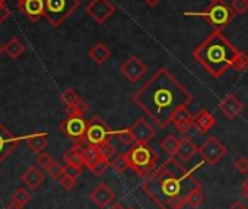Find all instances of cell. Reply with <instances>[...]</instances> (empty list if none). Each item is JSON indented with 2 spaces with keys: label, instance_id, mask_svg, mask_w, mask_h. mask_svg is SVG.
Here are the masks:
<instances>
[{
  "label": "cell",
  "instance_id": "cell-1",
  "mask_svg": "<svg viewBox=\"0 0 248 209\" xmlns=\"http://www.w3.org/2000/svg\"><path fill=\"white\" fill-rule=\"evenodd\" d=\"M133 103L160 129H167L181 107H189L193 94L168 71L160 67L133 94Z\"/></svg>",
  "mask_w": 248,
  "mask_h": 209
},
{
  "label": "cell",
  "instance_id": "cell-2",
  "mask_svg": "<svg viewBox=\"0 0 248 209\" xmlns=\"http://www.w3.org/2000/svg\"><path fill=\"white\" fill-rule=\"evenodd\" d=\"M180 160L170 157L160 167L155 168L143 181L142 190L159 209H181L187 205L189 194L200 183Z\"/></svg>",
  "mask_w": 248,
  "mask_h": 209
},
{
  "label": "cell",
  "instance_id": "cell-3",
  "mask_svg": "<svg viewBox=\"0 0 248 209\" xmlns=\"http://www.w3.org/2000/svg\"><path fill=\"white\" fill-rule=\"evenodd\" d=\"M238 51L222 31L215 30L193 50L191 56L209 75L218 79L232 66Z\"/></svg>",
  "mask_w": 248,
  "mask_h": 209
},
{
  "label": "cell",
  "instance_id": "cell-4",
  "mask_svg": "<svg viewBox=\"0 0 248 209\" xmlns=\"http://www.w3.org/2000/svg\"><path fill=\"white\" fill-rule=\"evenodd\" d=\"M129 168L139 177H147L159 161L158 152L149 144H136L126 152Z\"/></svg>",
  "mask_w": 248,
  "mask_h": 209
},
{
  "label": "cell",
  "instance_id": "cell-5",
  "mask_svg": "<svg viewBox=\"0 0 248 209\" xmlns=\"http://www.w3.org/2000/svg\"><path fill=\"white\" fill-rule=\"evenodd\" d=\"M183 15L184 16H194V18H204L210 27H213L215 30H219V31L223 30L225 27H228L235 16L231 6L226 5L223 0H218V2L210 3V6L202 12L187 11Z\"/></svg>",
  "mask_w": 248,
  "mask_h": 209
},
{
  "label": "cell",
  "instance_id": "cell-6",
  "mask_svg": "<svg viewBox=\"0 0 248 209\" xmlns=\"http://www.w3.org/2000/svg\"><path fill=\"white\" fill-rule=\"evenodd\" d=\"M79 6V0H44V16L53 27H60Z\"/></svg>",
  "mask_w": 248,
  "mask_h": 209
},
{
  "label": "cell",
  "instance_id": "cell-7",
  "mask_svg": "<svg viewBox=\"0 0 248 209\" xmlns=\"http://www.w3.org/2000/svg\"><path fill=\"white\" fill-rule=\"evenodd\" d=\"M114 136V130L110 129L107 126V123L95 116L92 120H89L88 123V129H87V133H85V141L89 142L91 145H95V147H100L108 141H111V137Z\"/></svg>",
  "mask_w": 248,
  "mask_h": 209
},
{
  "label": "cell",
  "instance_id": "cell-8",
  "mask_svg": "<svg viewBox=\"0 0 248 209\" xmlns=\"http://www.w3.org/2000/svg\"><path fill=\"white\" fill-rule=\"evenodd\" d=\"M226 148L225 145L218 141V137L210 136L203 142V145L199 148V154L203 157V160L209 164V165H215L218 164L225 155H226Z\"/></svg>",
  "mask_w": 248,
  "mask_h": 209
},
{
  "label": "cell",
  "instance_id": "cell-9",
  "mask_svg": "<svg viewBox=\"0 0 248 209\" xmlns=\"http://www.w3.org/2000/svg\"><path fill=\"white\" fill-rule=\"evenodd\" d=\"M87 14L97 24L102 25L116 14V6L111 0H91L87 5Z\"/></svg>",
  "mask_w": 248,
  "mask_h": 209
},
{
  "label": "cell",
  "instance_id": "cell-10",
  "mask_svg": "<svg viewBox=\"0 0 248 209\" xmlns=\"http://www.w3.org/2000/svg\"><path fill=\"white\" fill-rule=\"evenodd\" d=\"M88 123L84 116H73V117H67L61 124H60V130L61 133H64L67 137H70L72 141L77 142L82 141L85 137L87 129H88Z\"/></svg>",
  "mask_w": 248,
  "mask_h": 209
},
{
  "label": "cell",
  "instance_id": "cell-11",
  "mask_svg": "<svg viewBox=\"0 0 248 209\" xmlns=\"http://www.w3.org/2000/svg\"><path fill=\"white\" fill-rule=\"evenodd\" d=\"M146 71H147V67H146V64L137 57V56H130L121 66H120V72H121V75L127 79V81H130V82H137V81H140L142 79V76L146 74Z\"/></svg>",
  "mask_w": 248,
  "mask_h": 209
},
{
  "label": "cell",
  "instance_id": "cell-12",
  "mask_svg": "<svg viewBox=\"0 0 248 209\" xmlns=\"http://www.w3.org/2000/svg\"><path fill=\"white\" fill-rule=\"evenodd\" d=\"M131 136H133V141L134 144H149L152 139L155 137V129L152 124L147 123L146 119L140 117L134 121V124L130 127Z\"/></svg>",
  "mask_w": 248,
  "mask_h": 209
},
{
  "label": "cell",
  "instance_id": "cell-13",
  "mask_svg": "<svg viewBox=\"0 0 248 209\" xmlns=\"http://www.w3.org/2000/svg\"><path fill=\"white\" fill-rule=\"evenodd\" d=\"M18 144L19 139L0 123V164L14 152Z\"/></svg>",
  "mask_w": 248,
  "mask_h": 209
},
{
  "label": "cell",
  "instance_id": "cell-14",
  "mask_svg": "<svg viewBox=\"0 0 248 209\" xmlns=\"http://www.w3.org/2000/svg\"><path fill=\"white\" fill-rule=\"evenodd\" d=\"M218 108L219 111L228 117L229 120H235L244 110V104L239 101V98L233 94H228L223 100L219 101L218 104Z\"/></svg>",
  "mask_w": 248,
  "mask_h": 209
},
{
  "label": "cell",
  "instance_id": "cell-15",
  "mask_svg": "<svg viewBox=\"0 0 248 209\" xmlns=\"http://www.w3.org/2000/svg\"><path fill=\"white\" fill-rule=\"evenodd\" d=\"M91 200L100 208V209H107L116 199V194L110 186L105 183H100L92 192H91Z\"/></svg>",
  "mask_w": 248,
  "mask_h": 209
},
{
  "label": "cell",
  "instance_id": "cell-16",
  "mask_svg": "<svg viewBox=\"0 0 248 209\" xmlns=\"http://www.w3.org/2000/svg\"><path fill=\"white\" fill-rule=\"evenodd\" d=\"M173 124L175 126V129L180 133H186V132H189L190 129L194 127V114L187 107H181L174 114Z\"/></svg>",
  "mask_w": 248,
  "mask_h": 209
},
{
  "label": "cell",
  "instance_id": "cell-17",
  "mask_svg": "<svg viewBox=\"0 0 248 209\" xmlns=\"http://www.w3.org/2000/svg\"><path fill=\"white\" fill-rule=\"evenodd\" d=\"M19 8L27 15V18L34 22L44 16V0H25L19 5Z\"/></svg>",
  "mask_w": 248,
  "mask_h": 209
},
{
  "label": "cell",
  "instance_id": "cell-18",
  "mask_svg": "<svg viewBox=\"0 0 248 209\" xmlns=\"http://www.w3.org/2000/svg\"><path fill=\"white\" fill-rule=\"evenodd\" d=\"M199 154V148L194 145V142L190 137H183L180 141L178 149H177V157L183 163H190L196 155Z\"/></svg>",
  "mask_w": 248,
  "mask_h": 209
},
{
  "label": "cell",
  "instance_id": "cell-19",
  "mask_svg": "<svg viewBox=\"0 0 248 209\" xmlns=\"http://www.w3.org/2000/svg\"><path fill=\"white\" fill-rule=\"evenodd\" d=\"M215 124H216L215 116H213L209 110H206V108L200 110V111L194 116V127H197L202 133H209V130H210Z\"/></svg>",
  "mask_w": 248,
  "mask_h": 209
},
{
  "label": "cell",
  "instance_id": "cell-20",
  "mask_svg": "<svg viewBox=\"0 0 248 209\" xmlns=\"http://www.w3.org/2000/svg\"><path fill=\"white\" fill-rule=\"evenodd\" d=\"M111 54H113L111 50L104 43H101V41L97 43V44H94L91 47V50H89V57L92 59V61L95 64H104L105 61L110 60Z\"/></svg>",
  "mask_w": 248,
  "mask_h": 209
},
{
  "label": "cell",
  "instance_id": "cell-21",
  "mask_svg": "<svg viewBox=\"0 0 248 209\" xmlns=\"http://www.w3.org/2000/svg\"><path fill=\"white\" fill-rule=\"evenodd\" d=\"M21 180H22V183L25 186H28L31 189H37V187H40L43 184L44 176H43V173L37 167L32 165V167L27 168V171L21 176Z\"/></svg>",
  "mask_w": 248,
  "mask_h": 209
},
{
  "label": "cell",
  "instance_id": "cell-22",
  "mask_svg": "<svg viewBox=\"0 0 248 209\" xmlns=\"http://www.w3.org/2000/svg\"><path fill=\"white\" fill-rule=\"evenodd\" d=\"M27 145L28 148L35 152V154H40L44 151V148L48 145V136L47 133H41V132H37L31 136L27 137Z\"/></svg>",
  "mask_w": 248,
  "mask_h": 209
},
{
  "label": "cell",
  "instance_id": "cell-23",
  "mask_svg": "<svg viewBox=\"0 0 248 209\" xmlns=\"http://www.w3.org/2000/svg\"><path fill=\"white\" fill-rule=\"evenodd\" d=\"M180 141H181V139H178L175 134L165 136L160 141V149L165 154H168L170 157H174V155H177V149H178Z\"/></svg>",
  "mask_w": 248,
  "mask_h": 209
},
{
  "label": "cell",
  "instance_id": "cell-24",
  "mask_svg": "<svg viewBox=\"0 0 248 209\" xmlns=\"http://www.w3.org/2000/svg\"><path fill=\"white\" fill-rule=\"evenodd\" d=\"M3 50H5V53L12 59V60H16L19 56H22L24 54V51H25V45L16 38V37H14V38H11L9 41H8V44L3 47Z\"/></svg>",
  "mask_w": 248,
  "mask_h": 209
},
{
  "label": "cell",
  "instance_id": "cell-25",
  "mask_svg": "<svg viewBox=\"0 0 248 209\" xmlns=\"http://www.w3.org/2000/svg\"><path fill=\"white\" fill-rule=\"evenodd\" d=\"M63 160L66 161V164H69V165H73V167H77V168H84V165H85V160H84V157H82V152L76 148V147H73V148H70L64 155H63Z\"/></svg>",
  "mask_w": 248,
  "mask_h": 209
},
{
  "label": "cell",
  "instance_id": "cell-26",
  "mask_svg": "<svg viewBox=\"0 0 248 209\" xmlns=\"http://www.w3.org/2000/svg\"><path fill=\"white\" fill-rule=\"evenodd\" d=\"M204 199H206L204 192H203L202 186H199V187H196V189L191 190V193L189 194L187 203H189L191 208H199V206H202V205L204 203Z\"/></svg>",
  "mask_w": 248,
  "mask_h": 209
},
{
  "label": "cell",
  "instance_id": "cell-27",
  "mask_svg": "<svg viewBox=\"0 0 248 209\" xmlns=\"http://www.w3.org/2000/svg\"><path fill=\"white\" fill-rule=\"evenodd\" d=\"M88 111V104L85 101L79 100L72 107H66V113L67 117H73V116H84Z\"/></svg>",
  "mask_w": 248,
  "mask_h": 209
},
{
  "label": "cell",
  "instance_id": "cell-28",
  "mask_svg": "<svg viewBox=\"0 0 248 209\" xmlns=\"http://www.w3.org/2000/svg\"><path fill=\"white\" fill-rule=\"evenodd\" d=\"M231 67L235 69L236 72L245 71V69L248 67V53H245V51H238V54H236V57H235V60H233V63H232Z\"/></svg>",
  "mask_w": 248,
  "mask_h": 209
},
{
  "label": "cell",
  "instance_id": "cell-29",
  "mask_svg": "<svg viewBox=\"0 0 248 209\" xmlns=\"http://www.w3.org/2000/svg\"><path fill=\"white\" fill-rule=\"evenodd\" d=\"M29 200H31V193H29L28 190H25L24 187H19V189H16V190L12 193V202L18 203V205H21V206L27 205Z\"/></svg>",
  "mask_w": 248,
  "mask_h": 209
},
{
  "label": "cell",
  "instance_id": "cell-30",
  "mask_svg": "<svg viewBox=\"0 0 248 209\" xmlns=\"http://www.w3.org/2000/svg\"><path fill=\"white\" fill-rule=\"evenodd\" d=\"M111 167H113L114 171H117V173H120V174L126 173V171L129 170L127 160H126V154H120V155L114 157V158L111 160Z\"/></svg>",
  "mask_w": 248,
  "mask_h": 209
},
{
  "label": "cell",
  "instance_id": "cell-31",
  "mask_svg": "<svg viewBox=\"0 0 248 209\" xmlns=\"http://www.w3.org/2000/svg\"><path fill=\"white\" fill-rule=\"evenodd\" d=\"M79 100H80V98H79V95H77V94H76V91H74V90H72V88H66V90L63 91V94H61V101L64 103V105H66V107H72V105H74Z\"/></svg>",
  "mask_w": 248,
  "mask_h": 209
},
{
  "label": "cell",
  "instance_id": "cell-32",
  "mask_svg": "<svg viewBox=\"0 0 248 209\" xmlns=\"http://www.w3.org/2000/svg\"><path fill=\"white\" fill-rule=\"evenodd\" d=\"M98 151H100V155H101L102 158H105V160H110V161H111V158L116 157V148L113 147L111 141H108V142L100 145V147H98Z\"/></svg>",
  "mask_w": 248,
  "mask_h": 209
},
{
  "label": "cell",
  "instance_id": "cell-33",
  "mask_svg": "<svg viewBox=\"0 0 248 209\" xmlns=\"http://www.w3.org/2000/svg\"><path fill=\"white\" fill-rule=\"evenodd\" d=\"M45 171L48 173V176H50L53 180H60V177L64 174V167L60 165L57 161H53L51 165H50Z\"/></svg>",
  "mask_w": 248,
  "mask_h": 209
},
{
  "label": "cell",
  "instance_id": "cell-34",
  "mask_svg": "<svg viewBox=\"0 0 248 209\" xmlns=\"http://www.w3.org/2000/svg\"><path fill=\"white\" fill-rule=\"evenodd\" d=\"M229 6L235 15H244L248 11V0H232Z\"/></svg>",
  "mask_w": 248,
  "mask_h": 209
},
{
  "label": "cell",
  "instance_id": "cell-35",
  "mask_svg": "<svg viewBox=\"0 0 248 209\" xmlns=\"http://www.w3.org/2000/svg\"><path fill=\"white\" fill-rule=\"evenodd\" d=\"M114 136H117L124 145H129V147H130L131 144H134L130 129H120V130H114Z\"/></svg>",
  "mask_w": 248,
  "mask_h": 209
},
{
  "label": "cell",
  "instance_id": "cell-36",
  "mask_svg": "<svg viewBox=\"0 0 248 209\" xmlns=\"http://www.w3.org/2000/svg\"><path fill=\"white\" fill-rule=\"evenodd\" d=\"M108 167H111V161L110 160H100L98 163H95L89 170L95 174V176H102L107 170H108Z\"/></svg>",
  "mask_w": 248,
  "mask_h": 209
},
{
  "label": "cell",
  "instance_id": "cell-37",
  "mask_svg": "<svg viewBox=\"0 0 248 209\" xmlns=\"http://www.w3.org/2000/svg\"><path fill=\"white\" fill-rule=\"evenodd\" d=\"M53 161H54V160H53L47 152H40V154L37 155V163H38L44 170H47V168L51 165Z\"/></svg>",
  "mask_w": 248,
  "mask_h": 209
},
{
  "label": "cell",
  "instance_id": "cell-38",
  "mask_svg": "<svg viewBox=\"0 0 248 209\" xmlns=\"http://www.w3.org/2000/svg\"><path fill=\"white\" fill-rule=\"evenodd\" d=\"M58 181H60V186L63 189H66V190H72L76 186V179H73V177H70L67 174H63Z\"/></svg>",
  "mask_w": 248,
  "mask_h": 209
},
{
  "label": "cell",
  "instance_id": "cell-39",
  "mask_svg": "<svg viewBox=\"0 0 248 209\" xmlns=\"http://www.w3.org/2000/svg\"><path fill=\"white\" fill-rule=\"evenodd\" d=\"M235 168L238 173L241 174H247L248 173V160L245 157H241L235 161Z\"/></svg>",
  "mask_w": 248,
  "mask_h": 209
},
{
  "label": "cell",
  "instance_id": "cell-40",
  "mask_svg": "<svg viewBox=\"0 0 248 209\" xmlns=\"http://www.w3.org/2000/svg\"><path fill=\"white\" fill-rule=\"evenodd\" d=\"M80 173H82V170L77 168V167H73V165H69V164L64 165V174H67V176H70L73 179H77L80 176Z\"/></svg>",
  "mask_w": 248,
  "mask_h": 209
},
{
  "label": "cell",
  "instance_id": "cell-41",
  "mask_svg": "<svg viewBox=\"0 0 248 209\" xmlns=\"http://www.w3.org/2000/svg\"><path fill=\"white\" fill-rule=\"evenodd\" d=\"M9 14H11V11H9L6 6H2V8H0V25H2V24L8 19Z\"/></svg>",
  "mask_w": 248,
  "mask_h": 209
},
{
  "label": "cell",
  "instance_id": "cell-42",
  "mask_svg": "<svg viewBox=\"0 0 248 209\" xmlns=\"http://www.w3.org/2000/svg\"><path fill=\"white\" fill-rule=\"evenodd\" d=\"M229 209H247V206H245L241 200H235V202L229 206Z\"/></svg>",
  "mask_w": 248,
  "mask_h": 209
},
{
  "label": "cell",
  "instance_id": "cell-43",
  "mask_svg": "<svg viewBox=\"0 0 248 209\" xmlns=\"http://www.w3.org/2000/svg\"><path fill=\"white\" fill-rule=\"evenodd\" d=\"M143 2L149 6V8H155L160 3V0H143Z\"/></svg>",
  "mask_w": 248,
  "mask_h": 209
},
{
  "label": "cell",
  "instance_id": "cell-44",
  "mask_svg": "<svg viewBox=\"0 0 248 209\" xmlns=\"http://www.w3.org/2000/svg\"><path fill=\"white\" fill-rule=\"evenodd\" d=\"M241 196H242V199H245V200L248 202V187H242V190H241Z\"/></svg>",
  "mask_w": 248,
  "mask_h": 209
},
{
  "label": "cell",
  "instance_id": "cell-45",
  "mask_svg": "<svg viewBox=\"0 0 248 209\" xmlns=\"http://www.w3.org/2000/svg\"><path fill=\"white\" fill-rule=\"evenodd\" d=\"M6 209H22V206H21V205H18V203H15V202H12L11 205H8V206H6Z\"/></svg>",
  "mask_w": 248,
  "mask_h": 209
},
{
  "label": "cell",
  "instance_id": "cell-46",
  "mask_svg": "<svg viewBox=\"0 0 248 209\" xmlns=\"http://www.w3.org/2000/svg\"><path fill=\"white\" fill-rule=\"evenodd\" d=\"M107 209H126V208H123L120 203H114V202H113V203H111V205H110Z\"/></svg>",
  "mask_w": 248,
  "mask_h": 209
},
{
  "label": "cell",
  "instance_id": "cell-47",
  "mask_svg": "<svg viewBox=\"0 0 248 209\" xmlns=\"http://www.w3.org/2000/svg\"><path fill=\"white\" fill-rule=\"evenodd\" d=\"M242 187H248V177L242 181Z\"/></svg>",
  "mask_w": 248,
  "mask_h": 209
},
{
  "label": "cell",
  "instance_id": "cell-48",
  "mask_svg": "<svg viewBox=\"0 0 248 209\" xmlns=\"http://www.w3.org/2000/svg\"><path fill=\"white\" fill-rule=\"evenodd\" d=\"M3 51H5V50H3V47H2V45H0V54H2Z\"/></svg>",
  "mask_w": 248,
  "mask_h": 209
},
{
  "label": "cell",
  "instance_id": "cell-49",
  "mask_svg": "<svg viewBox=\"0 0 248 209\" xmlns=\"http://www.w3.org/2000/svg\"><path fill=\"white\" fill-rule=\"evenodd\" d=\"M22 2H25V0H18V3H19V5H21Z\"/></svg>",
  "mask_w": 248,
  "mask_h": 209
},
{
  "label": "cell",
  "instance_id": "cell-50",
  "mask_svg": "<svg viewBox=\"0 0 248 209\" xmlns=\"http://www.w3.org/2000/svg\"><path fill=\"white\" fill-rule=\"evenodd\" d=\"M5 2H6V0H0V3H3V5H5Z\"/></svg>",
  "mask_w": 248,
  "mask_h": 209
},
{
  "label": "cell",
  "instance_id": "cell-51",
  "mask_svg": "<svg viewBox=\"0 0 248 209\" xmlns=\"http://www.w3.org/2000/svg\"><path fill=\"white\" fill-rule=\"evenodd\" d=\"M213 2H218V0H210V3H213Z\"/></svg>",
  "mask_w": 248,
  "mask_h": 209
},
{
  "label": "cell",
  "instance_id": "cell-52",
  "mask_svg": "<svg viewBox=\"0 0 248 209\" xmlns=\"http://www.w3.org/2000/svg\"><path fill=\"white\" fill-rule=\"evenodd\" d=\"M126 209H134V208H126Z\"/></svg>",
  "mask_w": 248,
  "mask_h": 209
}]
</instances>
